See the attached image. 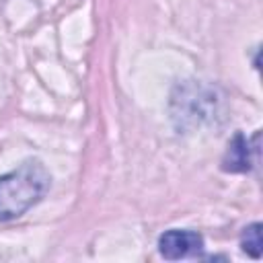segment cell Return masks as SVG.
Segmentation results:
<instances>
[{"label": "cell", "instance_id": "5b68a950", "mask_svg": "<svg viewBox=\"0 0 263 263\" xmlns=\"http://www.w3.org/2000/svg\"><path fill=\"white\" fill-rule=\"evenodd\" d=\"M240 247L242 251L253 257V259H259L261 257V249H263V242H261V224L259 222H253L249 224L242 234H240Z\"/></svg>", "mask_w": 263, "mask_h": 263}, {"label": "cell", "instance_id": "6da1fadb", "mask_svg": "<svg viewBox=\"0 0 263 263\" xmlns=\"http://www.w3.org/2000/svg\"><path fill=\"white\" fill-rule=\"evenodd\" d=\"M49 185L51 175L39 160H25L14 171L0 175V222L23 216L41 201Z\"/></svg>", "mask_w": 263, "mask_h": 263}, {"label": "cell", "instance_id": "7a4b0ae2", "mask_svg": "<svg viewBox=\"0 0 263 263\" xmlns=\"http://www.w3.org/2000/svg\"><path fill=\"white\" fill-rule=\"evenodd\" d=\"M218 111V97L212 86L199 80H185L173 88L171 117L179 129H195Z\"/></svg>", "mask_w": 263, "mask_h": 263}, {"label": "cell", "instance_id": "3957f363", "mask_svg": "<svg viewBox=\"0 0 263 263\" xmlns=\"http://www.w3.org/2000/svg\"><path fill=\"white\" fill-rule=\"evenodd\" d=\"M201 249H203V236L195 230L173 228V230H166L164 234H160V238H158L160 255L171 261L199 255Z\"/></svg>", "mask_w": 263, "mask_h": 263}, {"label": "cell", "instance_id": "277c9868", "mask_svg": "<svg viewBox=\"0 0 263 263\" xmlns=\"http://www.w3.org/2000/svg\"><path fill=\"white\" fill-rule=\"evenodd\" d=\"M253 152H257V146L251 148V142L240 132L234 134V138L228 142L226 154L222 158V171H226V173H245V171H249L251 164H253V158H251Z\"/></svg>", "mask_w": 263, "mask_h": 263}]
</instances>
